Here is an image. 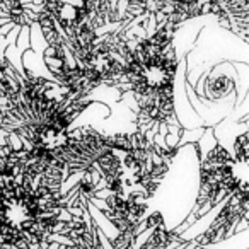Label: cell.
I'll return each mask as SVG.
<instances>
[{
    "label": "cell",
    "mask_w": 249,
    "mask_h": 249,
    "mask_svg": "<svg viewBox=\"0 0 249 249\" xmlns=\"http://www.w3.org/2000/svg\"><path fill=\"white\" fill-rule=\"evenodd\" d=\"M181 26L164 21L152 33L133 39L121 56L118 101L132 96L133 128L159 132V124L181 128L174 111L176 79L181 58L174 50V36Z\"/></svg>",
    "instance_id": "6da1fadb"
},
{
    "label": "cell",
    "mask_w": 249,
    "mask_h": 249,
    "mask_svg": "<svg viewBox=\"0 0 249 249\" xmlns=\"http://www.w3.org/2000/svg\"><path fill=\"white\" fill-rule=\"evenodd\" d=\"M72 193L26 178H0V249H46L72 213Z\"/></svg>",
    "instance_id": "7a4b0ae2"
},
{
    "label": "cell",
    "mask_w": 249,
    "mask_h": 249,
    "mask_svg": "<svg viewBox=\"0 0 249 249\" xmlns=\"http://www.w3.org/2000/svg\"><path fill=\"white\" fill-rule=\"evenodd\" d=\"M248 160L249 156H232L231 150L218 142L213 149L200 157L198 195L186 225L193 220H200L207 212L213 210L235 191L249 190Z\"/></svg>",
    "instance_id": "3957f363"
},
{
    "label": "cell",
    "mask_w": 249,
    "mask_h": 249,
    "mask_svg": "<svg viewBox=\"0 0 249 249\" xmlns=\"http://www.w3.org/2000/svg\"><path fill=\"white\" fill-rule=\"evenodd\" d=\"M239 73L237 65L232 63L218 62L217 65L210 67L200 80H196L195 90L200 103L205 104H218L225 101H234L237 103L239 99Z\"/></svg>",
    "instance_id": "277c9868"
},
{
    "label": "cell",
    "mask_w": 249,
    "mask_h": 249,
    "mask_svg": "<svg viewBox=\"0 0 249 249\" xmlns=\"http://www.w3.org/2000/svg\"><path fill=\"white\" fill-rule=\"evenodd\" d=\"M248 210H249V190H239L235 193H232L225 200L224 207L218 212L217 218L196 239V244L200 248H207V246L217 244V242L227 239L241 222L248 220Z\"/></svg>",
    "instance_id": "5b68a950"
},
{
    "label": "cell",
    "mask_w": 249,
    "mask_h": 249,
    "mask_svg": "<svg viewBox=\"0 0 249 249\" xmlns=\"http://www.w3.org/2000/svg\"><path fill=\"white\" fill-rule=\"evenodd\" d=\"M212 18L217 26L248 43L249 0H212Z\"/></svg>",
    "instance_id": "8992f818"
},
{
    "label": "cell",
    "mask_w": 249,
    "mask_h": 249,
    "mask_svg": "<svg viewBox=\"0 0 249 249\" xmlns=\"http://www.w3.org/2000/svg\"><path fill=\"white\" fill-rule=\"evenodd\" d=\"M178 239L176 231H169L166 227V224L157 225L152 229L150 237L140 246V249H167L171 242H174Z\"/></svg>",
    "instance_id": "52a82bcc"
}]
</instances>
